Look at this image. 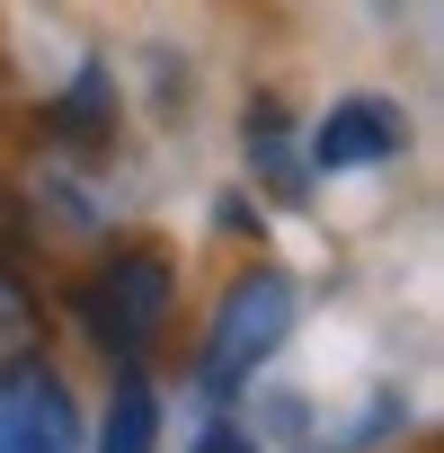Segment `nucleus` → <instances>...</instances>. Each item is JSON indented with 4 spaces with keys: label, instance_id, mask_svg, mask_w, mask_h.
Returning a JSON list of instances; mask_svg holds the SVG:
<instances>
[{
    "label": "nucleus",
    "instance_id": "f03ea898",
    "mask_svg": "<svg viewBox=\"0 0 444 453\" xmlns=\"http://www.w3.org/2000/svg\"><path fill=\"white\" fill-rule=\"evenodd\" d=\"M169 303H178V276H169V258H160V250H116V258L72 294L80 329H89L107 356H125V365H142V356H151V338H160Z\"/></svg>",
    "mask_w": 444,
    "mask_h": 453
},
{
    "label": "nucleus",
    "instance_id": "0eeeda50",
    "mask_svg": "<svg viewBox=\"0 0 444 453\" xmlns=\"http://www.w3.org/2000/svg\"><path fill=\"white\" fill-rule=\"evenodd\" d=\"M249 160H258V169H267V178H276V187L302 204L311 169L294 160V125H285V107H276V98H258V107H249Z\"/></svg>",
    "mask_w": 444,
    "mask_h": 453
},
{
    "label": "nucleus",
    "instance_id": "f257e3e1",
    "mask_svg": "<svg viewBox=\"0 0 444 453\" xmlns=\"http://www.w3.org/2000/svg\"><path fill=\"white\" fill-rule=\"evenodd\" d=\"M294 338V276L285 267H241L232 276V294L213 303V320H204V356H195V382L222 400V391H241L276 347Z\"/></svg>",
    "mask_w": 444,
    "mask_h": 453
},
{
    "label": "nucleus",
    "instance_id": "20e7f679",
    "mask_svg": "<svg viewBox=\"0 0 444 453\" xmlns=\"http://www.w3.org/2000/svg\"><path fill=\"white\" fill-rule=\"evenodd\" d=\"M409 142V116L391 98H338L320 125H311V169H373Z\"/></svg>",
    "mask_w": 444,
    "mask_h": 453
},
{
    "label": "nucleus",
    "instance_id": "39448f33",
    "mask_svg": "<svg viewBox=\"0 0 444 453\" xmlns=\"http://www.w3.org/2000/svg\"><path fill=\"white\" fill-rule=\"evenodd\" d=\"M151 444H160V400H151V373L125 365L116 400H107V426H98V453H151Z\"/></svg>",
    "mask_w": 444,
    "mask_h": 453
},
{
    "label": "nucleus",
    "instance_id": "1a4fd4ad",
    "mask_svg": "<svg viewBox=\"0 0 444 453\" xmlns=\"http://www.w3.org/2000/svg\"><path fill=\"white\" fill-rule=\"evenodd\" d=\"M195 453H258V444H249V435H232V426H204V435H195Z\"/></svg>",
    "mask_w": 444,
    "mask_h": 453
},
{
    "label": "nucleus",
    "instance_id": "6e6552de",
    "mask_svg": "<svg viewBox=\"0 0 444 453\" xmlns=\"http://www.w3.org/2000/svg\"><path fill=\"white\" fill-rule=\"evenodd\" d=\"M54 125H63V142H107V72L98 63L72 81V98L54 107Z\"/></svg>",
    "mask_w": 444,
    "mask_h": 453
},
{
    "label": "nucleus",
    "instance_id": "7ed1b4c3",
    "mask_svg": "<svg viewBox=\"0 0 444 453\" xmlns=\"http://www.w3.org/2000/svg\"><path fill=\"white\" fill-rule=\"evenodd\" d=\"M0 453H80V409H72V382L27 356L0 373Z\"/></svg>",
    "mask_w": 444,
    "mask_h": 453
},
{
    "label": "nucleus",
    "instance_id": "423d86ee",
    "mask_svg": "<svg viewBox=\"0 0 444 453\" xmlns=\"http://www.w3.org/2000/svg\"><path fill=\"white\" fill-rule=\"evenodd\" d=\"M27 356H45V303L27 294V276L10 258H0V373L27 365Z\"/></svg>",
    "mask_w": 444,
    "mask_h": 453
}]
</instances>
